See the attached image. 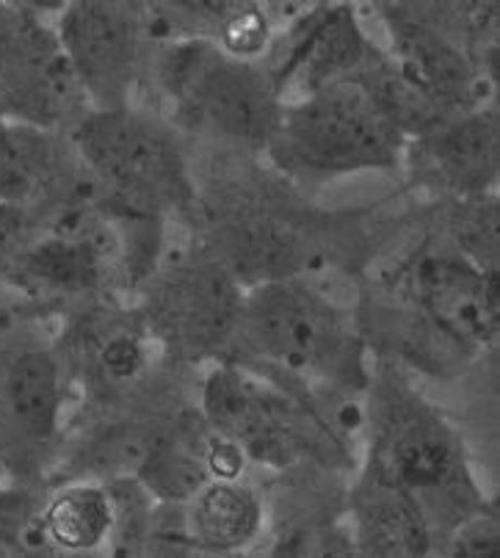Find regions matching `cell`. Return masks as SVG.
<instances>
[{"instance_id":"1","label":"cell","mask_w":500,"mask_h":558,"mask_svg":"<svg viewBox=\"0 0 500 558\" xmlns=\"http://www.w3.org/2000/svg\"><path fill=\"white\" fill-rule=\"evenodd\" d=\"M156 81L185 131L249 149H266L275 136L282 100L257 61L233 59L208 39H183L161 48Z\"/></svg>"},{"instance_id":"2","label":"cell","mask_w":500,"mask_h":558,"mask_svg":"<svg viewBox=\"0 0 500 558\" xmlns=\"http://www.w3.org/2000/svg\"><path fill=\"white\" fill-rule=\"evenodd\" d=\"M404 136L379 111L359 77H343L302 100L282 102L268 153L285 172L310 178L393 169Z\"/></svg>"},{"instance_id":"3","label":"cell","mask_w":500,"mask_h":558,"mask_svg":"<svg viewBox=\"0 0 500 558\" xmlns=\"http://www.w3.org/2000/svg\"><path fill=\"white\" fill-rule=\"evenodd\" d=\"M81 161L111 199L158 216L194 196L178 138L136 108H95L75 128Z\"/></svg>"},{"instance_id":"4","label":"cell","mask_w":500,"mask_h":558,"mask_svg":"<svg viewBox=\"0 0 500 558\" xmlns=\"http://www.w3.org/2000/svg\"><path fill=\"white\" fill-rule=\"evenodd\" d=\"M239 332L280 368L293 374L345 376L354 368V340L332 302L302 279L260 282L244 296Z\"/></svg>"},{"instance_id":"5","label":"cell","mask_w":500,"mask_h":558,"mask_svg":"<svg viewBox=\"0 0 500 558\" xmlns=\"http://www.w3.org/2000/svg\"><path fill=\"white\" fill-rule=\"evenodd\" d=\"M78 89L59 31H50L28 7H0V100L14 122L53 125L72 111Z\"/></svg>"},{"instance_id":"6","label":"cell","mask_w":500,"mask_h":558,"mask_svg":"<svg viewBox=\"0 0 500 558\" xmlns=\"http://www.w3.org/2000/svg\"><path fill=\"white\" fill-rule=\"evenodd\" d=\"M59 39L97 108H125L147 39L142 12L127 3H72L61 9Z\"/></svg>"},{"instance_id":"7","label":"cell","mask_w":500,"mask_h":558,"mask_svg":"<svg viewBox=\"0 0 500 558\" xmlns=\"http://www.w3.org/2000/svg\"><path fill=\"white\" fill-rule=\"evenodd\" d=\"M376 468L415 495L426 520L431 509L440 511L442 498L446 511L462 509L473 514L467 500L476 487L467 475L465 457L456 437L435 412L417 407L393 412Z\"/></svg>"},{"instance_id":"8","label":"cell","mask_w":500,"mask_h":558,"mask_svg":"<svg viewBox=\"0 0 500 558\" xmlns=\"http://www.w3.org/2000/svg\"><path fill=\"white\" fill-rule=\"evenodd\" d=\"M420 324L462 349H484L498 338V282L465 255H426L406 274Z\"/></svg>"},{"instance_id":"9","label":"cell","mask_w":500,"mask_h":558,"mask_svg":"<svg viewBox=\"0 0 500 558\" xmlns=\"http://www.w3.org/2000/svg\"><path fill=\"white\" fill-rule=\"evenodd\" d=\"M385 12L393 45L390 59L412 84L420 86L451 117L484 108L478 102L487 77L478 75L476 64L453 43L448 31H442L426 14H406L404 7H390Z\"/></svg>"},{"instance_id":"10","label":"cell","mask_w":500,"mask_h":558,"mask_svg":"<svg viewBox=\"0 0 500 558\" xmlns=\"http://www.w3.org/2000/svg\"><path fill=\"white\" fill-rule=\"evenodd\" d=\"M368 53V43L352 9L321 7L302 14V20L288 34L277 66L266 70L282 102L288 100V95L302 100L332 81L352 77Z\"/></svg>"},{"instance_id":"11","label":"cell","mask_w":500,"mask_h":558,"mask_svg":"<svg viewBox=\"0 0 500 558\" xmlns=\"http://www.w3.org/2000/svg\"><path fill=\"white\" fill-rule=\"evenodd\" d=\"M167 332L188 351L216 349L239 332L244 293L219 260L188 263L163 288L158 304Z\"/></svg>"},{"instance_id":"12","label":"cell","mask_w":500,"mask_h":558,"mask_svg":"<svg viewBox=\"0 0 500 558\" xmlns=\"http://www.w3.org/2000/svg\"><path fill=\"white\" fill-rule=\"evenodd\" d=\"M420 169L442 189L462 196H484L500 167V128L492 108L459 113L437 131L417 138Z\"/></svg>"},{"instance_id":"13","label":"cell","mask_w":500,"mask_h":558,"mask_svg":"<svg viewBox=\"0 0 500 558\" xmlns=\"http://www.w3.org/2000/svg\"><path fill=\"white\" fill-rule=\"evenodd\" d=\"M203 407L208 426L239 442L246 457L260 462H280L288 457L280 404L241 371L216 368L205 381Z\"/></svg>"},{"instance_id":"14","label":"cell","mask_w":500,"mask_h":558,"mask_svg":"<svg viewBox=\"0 0 500 558\" xmlns=\"http://www.w3.org/2000/svg\"><path fill=\"white\" fill-rule=\"evenodd\" d=\"M359 545L374 556H423L431 545V525L420 504L395 478L376 473L357 493Z\"/></svg>"},{"instance_id":"15","label":"cell","mask_w":500,"mask_h":558,"mask_svg":"<svg viewBox=\"0 0 500 558\" xmlns=\"http://www.w3.org/2000/svg\"><path fill=\"white\" fill-rule=\"evenodd\" d=\"M0 404L28 440H48L61 412V374L48 349H23L0 374Z\"/></svg>"},{"instance_id":"16","label":"cell","mask_w":500,"mask_h":558,"mask_svg":"<svg viewBox=\"0 0 500 558\" xmlns=\"http://www.w3.org/2000/svg\"><path fill=\"white\" fill-rule=\"evenodd\" d=\"M185 506V529L191 542H197L205 550H241L255 539L263 523L260 498L246 484H239V478H210Z\"/></svg>"},{"instance_id":"17","label":"cell","mask_w":500,"mask_h":558,"mask_svg":"<svg viewBox=\"0 0 500 558\" xmlns=\"http://www.w3.org/2000/svg\"><path fill=\"white\" fill-rule=\"evenodd\" d=\"M61 161L45 128L0 122V203L28 208L56 189Z\"/></svg>"},{"instance_id":"18","label":"cell","mask_w":500,"mask_h":558,"mask_svg":"<svg viewBox=\"0 0 500 558\" xmlns=\"http://www.w3.org/2000/svg\"><path fill=\"white\" fill-rule=\"evenodd\" d=\"M205 440H188L180 428L158 434L136 464L144 493L169 506L188 504L210 482Z\"/></svg>"},{"instance_id":"19","label":"cell","mask_w":500,"mask_h":558,"mask_svg":"<svg viewBox=\"0 0 500 558\" xmlns=\"http://www.w3.org/2000/svg\"><path fill=\"white\" fill-rule=\"evenodd\" d=\"M117 523L111 493L92 484L66 487L48 504L42 534L66 553H86L106 545Z\"/></svg>"},{"instance_id":"20","label":"cell","mask_w":500,"mask_h":558,"mask_svg":"<svg viewBox=\"0 0 500 558\" xmlns=\"http://www.w3.org/2000/svg\"><path fill=\"white\" fill-rule=\"evenodd\" d=\"M216 45L233 59H260L271 45V20H268L266 9L252 7V3H230L219 31H216Z\"/></svg>"},{"instance_id":"21","label":"cell","mask_w":500,"mask_h":558,"mask_svg":"<svg viewBox=\"0 0 500 558\" xmlns=\"http://www.w3.org/2000/svg\"><path fill=\"white\" fill-rule=\"evenodd\" d=\"M498 517H487V511H473L456 525L453 556H492L498 550Z\"/></svg>"},{"instance_id":"22","label":"cell","mask_w":500,"mask_h":558,"mask_svg":"<svg viewBox=\"0 0 500 558\" xmlns=\"http://www.w3.org/2000/svg\"><path fill=\"white\" fill-rule=\"evenodd\" d=\"M102 368L117 379H131L144 368V345L133 335H117L102 345Z\"/></svg>"},{"instance_id":"23","label":"cell","mask_w":500,"mask_h":558,"mask_svg":"<svg viewBox=\"0 0 500 558\" xmlns=\"http://www.w3.org/2000/svg\"><path fill=\"white\" fill-rule=\"evenodd\" d=\"M205 462H208L210 478L233 482V478H239L244 473L246 453L239 442L227 440V437L214 432V437L205 440Z\"/></svg>"},{"instance_id":"24","label":"cell","mask_w":500,"mask_h":558,"mask_svg":"<svg viewBox=\"0 0 500 558\" xmlns=\"http://www.w3.org/2000/svg\"><path fill=\"white\" fill-rule=\"evenodd\" d=\"M23 230H25V210L0 203V266H3L7 257H12L14 246L23 241Z\"/></svg>"},{"instance_id":"25","label":"cell","mask_w":500,"mask_h":558,"mask_svg":"<svg viewBox=\"0 0 500 558\" xmlns=\"http://www.w3.org/2000/svg\"><path fill=\"white\" fill-rule=\"evenodd\" d=\"M25 520H28L25 504H20V498L0 495V545H7L17 534H23Z\"/></svg>"}]
</instances>
